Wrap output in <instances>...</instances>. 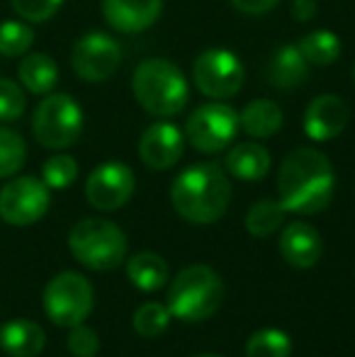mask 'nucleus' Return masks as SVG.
Here are the masks:
<instances>
[{
    "instance_id": "f257e3e1",
    "label": "nucleus",
    "mask_w": 355,
    "mask_h": 357,
    "mask_svg": "<svg viewBox=\"0 0 355 357\" xmlns=\"http://www.w3.org/2000/svg\"><path fill=\"white\" fill-rule=\"evenodd\" d=\"M336 190L333 165L317 149H294L278 170V202L285 212L319 214L331 204Z\"/></svg>"
},
{
    "instance_id": "f03ea898",
    "label": "nucleus",
    "mask_w": 355,
    "mask_h": 357,
    "mask_svg": "<svg viewBox=\"0 0 355 357\" xmlns=\"http://www.w3.org/2000/svg\"><path fill=\"white\" fill-rule=\"evenodd\" d=\"M171 202L178 216L190 224H214L227 214L232 183L217 163H195L173 180Z\"/></svg>"
},
{
    "instance_id": "7ed1b4c3",
    "label": "nucleus",
    "mask_w": 355,
    "mask_h": 357,
    "mask_svg": "<svg viewBox=\"0 0 355 357\" xmlns=\"http://www.w3.org/2000/svg\"><path fill=\"white\" fill-rule=\"evenodd\" d=\"M132 93L139 107L158 119L176 117L190 100L188 78L168 59H146L139 63L132 73Z\"/></svg>"
},
{
    "instance_id": "20e7f679",
    "label": "nucleus",
    "mask_w": 355,
    "mask_h": 357,
    "mask_svg": "<svg viewBox=\"0 0 355 357\" xmlns=\"http://www.w3.org/2000/svg\"><path fill=\"white\" fill-rule=\"evenodd\" d=\"M224 301V282L207 265H190L176 275L168 289V311L180 321L197 324L219 311Z\"/></svg>"
},
{
    "instance_id": "39448f33",
    "label": "nucleus",
    "mask_w": 355,
    "mask_h": 357,
    "mask_svg": "<svg viewBox=\"0 0 355 357\" xmlns=\"http://www.w3.org/2000/svg\"><path fill=\"white\" fill-rule=\"evenodd\" d=\"M68 248L73 258L90 270H114L127 255V236L114 221L83 219L68 234Z\"/></svg>"
},
{
    "instance_id": "423d86ee",
    "label": "nucleus",
    "mask_w": 355,
    "mask_h": 357,
    "mask_svg": "<svg viewBox=\"0 0 355 357\" xmlns=\"http://www.w3.org/2000/svg\"><path fill=\"white\" fill-rule=\"evenodd\" d=\"M32 134L44 149H68L83 134V109L71 95L49 93L37 105L32 117Z\"/></svg>"
},
{
    "instance_id": "0eeeda50",
    "label": "nucleus",
    "mask_w": 355,
    "mask_h": 357,
    "mask_svg": "<svg viewBox=\"0 0 355 357\" xmlns=\"http://www.w3.org/2000/svg\"><path fill=\"white\" fill-rule=\"evenodd\" d=\"M239 112L222 100H212L195 109L185 122V139L199 153H219L236 139Z\"/></svg>"
},
{
    "instance_id": "6e6552de",
    "label": "nucleus",
    "mask_w": 355,
    "mask_h": 357,
    "mask_svg": "<svg viewBox=\"0 0 355 357\" xmlns=\"http://www.w3.org/2000/svg\"><path fill=\"white\" fill-rule=\"evenodd\" d=\"M241 59L229 49H207L192 63L195 88L209 100H229L241 93L243 88Z\"/></svg>"
},
{
    "instance_id": "1a4fd4ad",
    "label": "nucleus",
    "mask_w": 355,
    "mask_h": 357,
    "mask_svg": "<svg viewBox=\"0 0 355 357\" xmlns=\"http://www.w3.org/2000/svg\"><path fill=\"white\" fill-rule=\"evenodd\" d=\"M93 287L83 275L61 273L44 289V311L56 326L71 328L90 316L93 311Z\"/></svg>"
},
{
    "instance_id": "9d476101",
    "label": "nucleus",
    "mask_w": 355,
    "mask_h": 357,
    "mask_svg": "<svg viewBox=\"0 0 355 357\" xmlns=\"http://www.w3.org/2000/svg\"><path fill=\"white\" fill-rule=\"evenodd\" d=\"M122 47L105 32H88L73 44L71 66L86 83H105L122 66Z\"/></svg>"
},
{
    "instance_id": "9b49d317",
    "label": "nucleus",
    "mask_w": 355,
    "mask_h": 357,
    "mask_svg": "<svg viewBox=\"0 0 355 357\" xmlns=\"http://www.w3.org/2000/svg\"><path fill=\"white\" fill-rule=\"evenodd\" d=\"M49 188L32 175L15 178L0 190V216L13 226H29L49 209Z\"/></svg>"
},
{
    "instance_id": "f8f14e48",
    "label": "nucleus",
    "mask_w": 355,
    "mask_h": 357,
    "mask_svg": "<svg viewBox=\"0 0 355 357\" xmlns=\"http://www.w3.org/2000/svg\"><path fill=\"white\" fill-rule=\"evenodd\" d=\"M134 188H137V178H134L132 168L119 160H107L88 175L86 197L90 207L100 209V212H114L132 199Z\"/></svg>"
},
{
    "instance_id": "ddd939ff",
    "label": "nucleus",
    "mask_w": 355,
    "mask_h": 357,
    "mask_svg": "<svg viewBox=\"0 0 355 357\" xmlns=\"http://www.w3.org/2000/svg\"><path fill=\"white\" fill-rule=\"evenodd\" d=\"M348 119H351V107L341 95H317L304 109V134L319 144L331 142L346 132Z\"/></svg>"
},
{
    "instance_id": "4468645a",
    "label": "nucleus",
    "mask_w": 355,
    "mask_h": 357,
    "mask_svg": "<svg viewBox=\"0 0 355 357\" xmlns=\"http://www.w3.org/2000/svg\"><path fill=\"white\" fill-rule=\"evenodd\" d=\"M185 134L171 122H153L139 139V158L151 170H168L183 158Z\"/></svg>"
},
{
    "instance_id": "2eb2a0df",
    "label": "nucleus",
    "mask_w": 355,
    "mask_h": 357,
    "mask_svg": "<svg viewBox=\"0 0 355 357\" xmlns=\"http://www.w3.org/2000/svg\"><path fill=\"white\" fill-rule=\"evenodd\" d=\"M163 13V0H103V17L114 32L139 34L153 27Z\"/></svg>"
},
{
    "instance_id": "dca6fc26",
    "label": "nucleus",
    "mask_w": 355,
    "mask_h": 357,
    "mask_svg": "<svg viewBox=\"0 0 355 357\" xmlns=\"http://www.w3.org/2000/svg\"><path fill=\"white\" fill-rule=\"evenodd\" d=\"M280 255L297 270L312 268L322 258V236L307 221H292L280 234Z\"/></svg>"
},
{
    "instance_id": "f3484780",
    "label": "nucleus",
    "mask_w": 355,
    "mask_h": 357,
    "mask_svg": "<svg viewBox=\"0 0 355 357\" xmlns=\"http://www.w3.org/2000/svg\"><path fill=\"white\" fill-rule=\"evenodd\" d=\"M309 61L299 52L297 44H282L275 49L273 56L266 63V80L278 90H294L302 88L309 80Z\"/></svg>"
},
{
    "instance_id": "a211bd4d",
    "label": "nucleus",
    "mask_w": 355,
    "mask_h": 357,
    "mask_svg": "<svg viewBox=\"0 0 355 357\" xmlns=\"http://www.w3.org/2000/svg\"><path fill=\"white\" fill-rule=\"evenodd\" d=\"M270 151L258 142H243L229 149L227 158H224V170L232 178L243 180V183H256L263 180L270 170Z\"/></svg>"
},
{
    "instance_id": "6ab92c4d",
    "label": "nucleus",
    "mask_w": 355,
    "mask_h": 357,
    "mask_svg": "<svg viewBox=\"0 0 355 357\" xmlns=\"http://www.w3.org/2000/svg\"><path fill=\"white\" fill-rule=\"evenodd\" d=\"M47 335L42 326L27 319H15L0 328V348L10 357H37L44 350Z\"/></svg>"
},
{
    "instance_id": "aec40b11",
    "label": "nucleus",
    "mask_w": 355,
    "mask_h": 357,
    "mask_svg": "<svg viewBox=\"0 0 355 357\" xmlns=\"http://www.w3.org/2000/svg\"><path fill=\"white\" fill-rule=\"evenodd\" d=\"M282 109L275 100L258 98L251 100L246 107L239 112V127L253 139H270L282 129Z\"/></svg>"
},
{
    "instance_id": "412c9836",
    "label": "nucleus",
    "mask_w": 355,
    "mask_h": 357,
    "mask_svg": "<svg viewBox=\"0 0 355 357\" xmlns=\"http://www.w3.org/2000/svg\"><path fill=\"white\" fill-rule=\"evenodd\" d=\"M17 78L29 93L49 95L59 83V66L49 54H27L20 61Z\"/></svg>"
},
{
    "instance_id": "4be33fe9",
    "label": "nucleus",
    "mask_w": 355,
    "mask_h": 357,
    "mask_svg": "<svg viewBox=\"0 0 355 357\" xmlns=\"http://www.w3.org/2000/svg\"><path fill=\"white\" fill-rule=\"evenodd\" d=\"M127 278L139 291H156L166 284V260L156 253H137L127 263Z\"/></svg>"
},
{
    "instance_id": "5701e85b",
    "label": "nucleus",
    "mask_w": 355,
    "mask_h": 357,
    "mask_svg": "<svg viewBox=\"0 0 355 357\" xmlns=\"http://www.w3.org/2000/svg\"><path fill=\"white\" fill-rule=\"evenodd\" d=\"M297 47L309 61V66H331L341 56V39L331 29H314L304 34Z\"/></svg>"
},
{
    "instance_id": "b1692460",
    "label": "nucleus",
    "mask_w": 355,
    "mask_h": 357,
    "mask_svg": "<svg viewBox=\"0 0 355 357\" xmlns=\"http://www.w3.org/2000/svg\"><path fill=\"white\" fill-rule=\"evenodd\" d=\"M285 221V207L278 199H258L246 212V229L256 238H266L275 234Z\"/></svg>"
},
{
    "instance_id": "393cba45",
    "label": "nucleus",
    "mask_w": 355,
    "mask_h": 357,
    "mask_svg": "<svg viewBox=\"0 0 355 357\" xmlns=\"http://www.w3.org/2000/svg\"><path fill=\"white\" fill-rule=\"evenodd\" d=\"M289 353H292V340L278 328L256 331L246 343V357H289Z\"/></svg>"
},
{
    "instance_id": "a878e982",
    "label": "nucleus",
    "mask_w": 355,
    "mask_h": 357,
    "mask_svg": "<svg viewBox=\"0 0 355 357\" xmlns=\"http://www.w3.org/2000/svg\"><path fill=\"white\" fill-rule=\"evenodd\" d=\"M134 331L144 338H158L168 331L171 326V311L168 306L158 304V301H149V304H142L137 311H134Z\"/></svg>"
},
{
    "instance_id": "bb28decb",
    "label": "nucleus",
    "mask_w": 355,
    "mask_h": 357,
    "mask_svg": "<svg viewBox=\"0 0 355 357\" xmlns=\"http://www.w3.org/2000/svg\"><path fill=\"white\" fill-rule=\"evenodd\" d=\"M34 44V29L27 22L17 20H5L0 24V54L8 59L24 56Z\"/></svg>"
},
{
    "instance_id": "cd10ccee",
    "label": "nucleus",
    "mask_w": 355,
    "mask_h": 357,
    "mask_svg": "<svg viewBox=\"0 0 355 357\" xmlns=\"http://www.w3.org/2000/svg\"><path fill=\"white\" fill-rule=\"evenodd\" d=\"M27 146L17 132L8 127H0V178H10L24 165Z\"/></svg>"
},
{
    "instance_id": "c85d7f7f",
    "label": "nucleus",
    "mask_w": 355,
    "mask_h": 357,
    "mask_svg": "<svg viewBox=\"0 0 355 357\" xmlns=\"http://www.w3.org/2000/svg\"><path fill=\"white\" fill-rule=\"evenodd\" d=\"M78 178V163L73 155L56 153L42 165V180L52 190H66L76 183Z\"/></svg>"
},
{
    "instance_id": "c756f323",
    "label": "nucleus",
    "mask_w": 355,
    "mask_h": 357,
    "mask_svg": "<svg viewBox=\"0 0 355 357\" xmlns=\"http://www.w3.org/2000/svg\"><path fill=\"white\" fill-rule=\"evenodd\" d=\"M24 107H27V100H24L22 88L15 80L0 78V122H15V119H20Z\"/></svg>"
},
{
    "instance_id": "7c9ffc66",
    "label": "nucleus",
    "mask_w": 355,
    "mask_h": 357,
    "mask_svg": "<svg viewBox=\"0 0 355 357\" xmlns=\"http://www.w3.org/2000/svg\"><path fill=\"white\" fill-rule=\"evenodd\" d=\"M13 10L24 20V22H47L59 13L63 0H10Z\"/></svg>"
},
{
    "instance_id": "2f4dec72",
    "label": "nucleus",
    "mask_w": 355,
    "mask_h": 357,
    "mask_svg": "<svg viewBox=\"0 0 355 357\" xmlns=\"http://www.w3.org/2000/svg\"><path fill=\"white\" fill-rule=\"evenodd\" d=\"M68 350L76 357H95L100 350V338L90 326L76 324L68 333Z\"/></svg>"
},
{
    "instance_id": "473e14b6",
    "label": "nucleus",
    "mask_w": 355,
    "mask_h": 357,
    "mask_svg": "<svg viewBox=\"0 0 355 357\" xmlns=\"http://www.w3.org/2000/svg\"><path fill=\"white\" fill-rule=\"evenodd\" d=\"M280 0H232V5L243 15H266Z\"/></svg>"
},
{
    "instance_id": "72a5a7b5",
    "label": "nucleus",
    "mask_w": 355,
    "mask_h": 357,
    "mask_svg": "<svg viewBox=\"0 0 355 357\" xmlns=\"http://www.w3.org/2000/svg\"><path fill=\"white\" fill-rule=\"evenodd\" d=\"M289 13H292L294 22L307 24L317 17L319 5H317V0H292V10H289Z\"/></svg>"
},
{
    "instance_id": "f704fd0d",
    "label": "nucleus",
    "mask_w": 355,
    "mask_h": 357,
    "mask_svg": "<svg viewBox=\"0 0 355 357\" xmlns=\"http://www.w3.org/2000/svg\"><path fill=\"white\" fill-rule=\"evenodd\" d=\"M195 357H222V355H212V353H202V355H195Z\"/></svg>"
},
{
    "instance_id": "c9c22d12",
    "label": "nucleus",
    "mask_w": 355,
    "mask_h": 357,
    "mask_svg": "<svg viewBox=\"0 0 355 357\" xmlns=\"http://www.w3.org/2000/svg\"><path fill=\"white\" fill-rule=\"evenodd\" d=\"M353 83H355V66H353Z\"/></svg>"
}]
</instances>
